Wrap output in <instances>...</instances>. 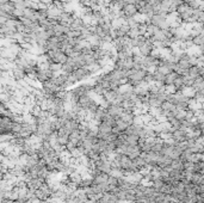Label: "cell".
Here are the masks:
<instances>
[{"instance_id": "obj_26", "label": "cell", "mask_w": 204, "mask_h": 203, "mask_svg": "<svg viewBox=\"0 0 204 203\" xmlns=\"http://www.w3.org/2000/svg\"><path fill=\"white\" fill-rule=\"evenodd\" d=\"M149 55L152 56V57L157 59V60H160V57H161V55H160V49H155V48H153V50L150 52Z\"/></svg>"}, {"instance_id": "obj_6", "label": "cell", "mask_w": 204, "mask_h": 203, "mask_svg": "<svg viewBox=\"0 0 204 203\" xmlns=\"http://www.w3.org/2000/svg\"><path fill=\"white\" fill-rule=\"evenodd\" d=\"M124 111L119 105H109V108L106 109V112L109 114L110 116L115 117V118H118L119 116L122 115V112Z\"/></svg>"}, {"instance_id": "obj_9", "label": "cell", "mask_w": 204, "mask_h": 203, "mask_svg": "<svg viewBox=\"0 0 204 203\" xmlns=\"http://www.w3.org/2000/svg\"><path fill=\"white\" fill-rule=\"evenodd\" d=\"M191 87L193 88V91H204V80L203 77H198L193 80V84L191 85Z\"/></svg>"}, {"instance_id": "obj_28", "label": "cell", "mask_w": 204, "mask_h": 203, "mask_svg": "<svg viewBox=\"0 0 204 203\" xmlns=\"http://www.w3.org/2000/svg\"><path fill=\"white\" fill-rule=\"evenodd\" d=\"M195 117V114H193V111L192 110H189V109H186L185 110V118L184 120H186V121H190Z\"/></svg>"}, {"instance_id": "obj_12", "label": "cell", "mask_w": 204, "mask_h": 203, "mask_svg": "<svg viewBox=\"0 0 204 203\" xmlns=\"http://www.w3.org/2000/svg\"><path fill=\"white\" fill-rule=\"evenodd\" d=\"M67 59L68 56L63 52H61V50H59V53L56 54V56L54 57V60H53V62H55V63H60V65H65L66 62H67Z\"/></svg>"}, {"instance_id": "obj_19", "label": "cell", "mask_w": 204, "mask_h": 203, "mask_svg": "<svg viewBox=\"0 0 204 203\" xmlns=\"http://www.w3.org/2000/svg\"><path fill=\"white\" fill-rule=\"evenodd\" d=\"M35 196H36L37 200H40V201H47L48 198H49V196H48L47 194H44L41 189L35 190Z\"/></svg>"}, {"instance_id": "obj_31", "label": "cell", "mask_w": 204, "mask_h": 203, "mask_svg": "<svg viewBox=\"0 0 204 203\" xmlns=\"http://www.w3.org/2000/svg\"><path fill=\"white\" fill-rule=\"evenodd\" d=\"M137 0H124L125 4H131V5H135V2Z\"/></svg>"}, {"instance_id": "obj_30", "label": "cell", "mask_w": 204, "mask_h": 203, "mask_svg": "<svg viewBox=\"0 0 204 203\" xmlns=\"http://www.w3.org/2000/svg\"><path fill=\"white\" fill-rule=\"evenodd\" d=\"M133 124L135 126H143V121L141 116H134V121H133Z\"/></svg>"}, {"instance_id": "obj_18", "label": "cell", "mask_w": 204, "mask_h": 203, "mask_svg": "<svg viewBox=\"0 0 204 203\" xmlns=\"http://www.w3.org/2000/svg\"><path fill=\"white\" fill-rule=\"evenodd\" d=\"M189 10H192V8H190V7H189V5H187V4H186V2L184 1L183 4H180L179 6H177V10H176V12H177L178 16H179V14H182V13H185V12H187Z\"/></svg>"}, {"instance_id": "obj_7", "label": "cell", "mask_w": 204, "mask_h": 203, "mask_svg": "<svg viewBox=\"0 0 204 203\" xmlns=\"http://www.w3.org/2000/svg\"><path fill=\"white\" fill-rule=\"evenodd\" d=\"M122 11L125 17H135L137 14V8L135 7V5H131V4H125Z\"/></svg>"}, {"instance_id": "obj_24", "label": "cell", "mask_w": 204, "mask_h": 203, "mask_svg": "<svg viewBox=\"0 0 204 203\" xmlns=\"http://www.w3.org/2000/svg\"><path fill=\"white\" fill-rule=\"evenodd\" d=\"M165 92L167 95H173L177 92V88L174 87V85H165Z\"/></svg>"}, {"instance_id": "obj_2", "label": "cell", "mask_w": 204, "mask_h": 203, "mask_svg": "<svg viewBox=\"0 0 204 203\" xmlns=\"http://www.w3.org/2000/svg\"><path fill=\"white\" fill-rule=\"evenodd\" d=\"M138 50H140V55L147 56V55H149L150 52L153 50V43H152L148 38H146V41L138 47Z\"/></svg>"}, {"instance_id": "obj_10", "label": "cell", "mask_w": 204, "mask_h": 203, "mask_svg": "<svg viewBox=\"0 0 204 203\" xmlns=\"http://www.w3.org/2000/svg\"><path fill=\"white\" fill-rule=\"evenodd\" d=\"M82 27H84V23H82L81 20V17H75L74 19H73V22L69 24V29L70 30H78V31H80Z\"/></svg>"}, {"instance_id": "obj_13", "label": "cell", "mask_w": 204, "mask_h": 203, "mask_svg": "<svg viewBox=\"0 0 204 203\" xmlns=\"http://www.w3.org/2000/svg\"><path fill=\"white\" fill-rule=\"evenodd\" d=\"M138 136L137 135H124V143L129 146H136L138 142Z\"/></svg>"}, {"instance_id": "obj_14", "label": "cell", "mask_w": 204, "mask_h": 203, "mask_svg": "<svg viewBox=\"0 0 204 203\" xmlns=\"http://www.w3.org/2000/svg\"><path fill=\"white\" fill-rule=\"evenodd\" d=\"M178 77V74L176 72H171L168 74L165 75V79H163V85H173V82L176 80V78Z\"/></svg>"}, {"instance_id": "obj_16", "label": "cell", "mask_w": 204, "mask_h": 203, "mask_svg": "<svg viewBox=\"0 0 204 203\" xmlns=\"http://www.w3.org/2000/svg\"><path fill=\"white\" fill-rule=\"evenodd\" d=\"M56 141H57L59 145H61V146L65 147L68 143V134H57Z\"/></svg>"}, {"instance_id": "obj_15", "label": "cell", "mask_w": 204, "mask_h": 203, "mask_svg": "<svg viewBox=\"0 0 204 203\" xmlns=\"http://www.w3.org/2000/svg\"><path fill=\"white\" fill-rule=\"evenodd\" d=\"M183 165L184 161L180 159V158H177V159H173L171 161V167L174 170H179V171H183Z\"/></svg>"}, {"instance_id": "obj_4", "label": "cell", "mask_w": 204, "mask_h": 203, "mask_svg": "<svg viewBox=\"0 0 204 203\" xmlns=\"http://www.w3.org/2000/svg\"><path fill=\"white\" fill-rule=\"evenodd\" d=\"M43 183H44V179L36 177V178H32V179L27 181V188L29 190H32V191H35V190L40 189V186H41Z\"/></svg>"}, {"instance_id": "obj_11", "label": "cell", "mask_w": 204, "mask_h": 203, "mask_svg": "<svg viewBox=\"0 0 204 203\" xmlns=\"http://www.w3.org/2000/svg\"><path fill=\"white\" fill-rule=\"evenodd\" d=\"M119 118H121L127 126H130V124H133V121H134V115H133V112L123 111L122 115L119 116Z\"/></svg>"}, {"instance_id": "obj_20", "label": "cell", "mask_w": 204, "mask_h": 203, "mask_svg": "<svg viewBox=\"0 0 204 203\" xmlns=\"http://www.w3.org/2000/svg\"><path fill=\"white\" fill-rule=\"evenodd\" d=\"M49 69L54 73H60L62 71V65L60 63H55V62H50L49 63Z\"/></svg>"}, {"instance_id": "obj_32", "label": "cell", "mask_w": 204, "mask_h": 203, "mask_svg": "<svg viewBox=\"0 0 204 203\" xmlns=\"http://www.w3.org/2000/svg\"><path fill=\"white\" fill-rule=\"evenodd\" d=\"M90 1H91L92 4H98V1H99V0H90Z\"/></svg>"}, {"instance_id": "obj_27", "label": "cell", "mask_w": 204, "mask_h": 203, "mask_svg": "<svg viewBox=\"0 0 204 203\" xmlns=\"http://www.w3.org/2000/svg\"><path fill=\"white\" fill-rule=\"evenodd\" d=\"M106 184L109 185V186H117V178L112 176H109L108 177V181H106Z\"/></svg>"}, {"instance_id": "obj_5", "label": "cell", "mask_w": 204, "mask_h": 203, "mask_svg": "<svg viewBox=\"0 0 204 203\" xmlns=\"http://www.w3.org/2000/svg\"><path fill=\"white\" fill-rule=\"evenodd\" d=\"M80 141H81V137H80V133H79L78 129H76V130H73L72 133L68 134V142L72 143L74 147H76V146L80 143Z\"/></svg>"}, {"instance_id": "obj_23", "label": "cell", "mask_w": 204, "mask_h": 203, "mask_svg": "<svg viewBox=\"0 0 204 203\" xmlns=\"http://www.w3.org/2000/svg\"><path fill=\"white\" fill-rule=\"evenodd\" d=\"M173 85H174V87L178 90H182L184 87V80H183V77H180V75H178L177 78H176V80L173 82Z\"/></svg>"}, {"instance_id": "obj_17", "label": "cell", "mask_w": 204, "mask_h": 203, "mask_svg": "<svg viewBox=\"0 0 204 203\" xmlns=\"http://www.w3.org/2000/svg\"><path fill=\"white\" fill-rule=\"evenodd\" d=\"M192 44L193 46H196V47H199V46H203L204 43V35H197V36H195L193 38H192Z\"/></svg>"}, {"instance_id": "obj_22", "label": "cell", "mask_w": 204, "mask_h": 203, "mask_svg": "<svg viewBox=\"0 0 204 203\" xmlns=\"http://www.w3.org/2000/svg\"><path fill=\"white\" fill-rule=\"evenodd\" d=\"M109 176H112L115 177V178H121V177H124V172H123L122 170L119 169H111V171H110Z\"/></svg>"}, {"instance_id": "obj_1", "label": "cell", "mask_w": 204, "mask_h": 203, "mask_svg": "<svg viewBox=\"0 0 204 203\" xmlns=\"http://www.w3.org/2000/svg\"><path fill=\"white\" fill-rule=\"evenodd\" d=\"M73 75H74V78L76 79L78 82H81V81H85L86 79H89L91 78L92 75L90 73L89 71H87V68L86 67H81V68H78V69H75L74 72H72Z\"/></svg>"}, {"instance_id": "obj_29", "label": "cell", "mask_w": 204, "mask_h": 203, "mask_svg": "<svg viewBox=\"0 0 204 203\" xmlns=\"http://www.w3.org/2000/svg\"><path fill=\"white\" fill-rule=\"evenodd\" d=\"M174 117H176L177 120H179V121L184 120V118H185V110H177V112H176Z\"/></svg>"}, {"instance_id": "obj_25", "label": "cell", "mask_w": 204, "mask_h": 203, "mask_svg": "<svg viewBox=\"0 0 204 203\" xmlns=\"http://www.w3.org/2000/svg\"><path fill=\"white\" fill-rule=\"evenodd\" d=\"M127 36H128V37H130V38H136V37H138V36H140V34H138V30H137V27L130 29L129 32L127 34Z\"/></svg>"}, {"instance_id": "obj_8", "label": "cell", "mask_w": 204, "mask_h": 203, "mask_svg": "<svg viewBox=\"0 0 204 203\" xmlns=\"http://www.w3.org/2000/svg\"><path fill=\"white\" fill-rule=\"evenodd\" d=\"M98 201L100 203H119L118 202V200H117V197H116L115 195H112V194H110V192L103 194Z\"/></svg>"}, {"instance_id": "obj_3", "label": "cell", "mask_w": 204, "mask_h": 203, "mask_svg": "<svg viewBox=\"0 0 204 203\" xmlns=\"http://www.w3.org/2000/svg\"><path fill=\"white\" fill-rule=\"evenodd\" d=\"M204 68L203 67H198V66H191L187 69V77H190L191 79H196L198 77H203Z\"/></svg>"}, {"instance_id": "obj_21", "label": "cell", "mask_w": 204, "mask_h": 203, "mask_svg": "<svg viewBox=\"0 0 204 203\" xmlns=\"http://www.w3.org/2000/svg\"><path fill=\"white\" fill-rule=\"evenodd\" d=\"M133 161L135 162V165L138 167V170L142 169V167H144V166H147V164H146V161H144V159H143L142 156H137V158H135V159H133Z\"/></svg>"}]
</instances>
